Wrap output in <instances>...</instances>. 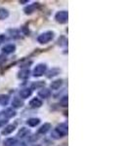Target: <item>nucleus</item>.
I'll return each mask as SVG.
<instances>
[{
    "instance_id": "f257e3e1",
    "label": "nucleus",
    "mask_w": 130,
    "mask_h": 146,
    "mask_svg": "<svg viewBox=\"0 0 130 146\" xmlns=\"http://www.w3.org/2000/svg\"><path fill=\"white\" fill-rule=\"evenodd\" d=\"M52 38H53V32H46V33L40 35L38 37V41L40 43L44 44V43H47L48 41H50Z\"/></svg>"
},
{
    "instance_id": "f03ea898",
    "label": "nucleus",
    "mask_w": 130,
    "mask_h": 146,
    "mask_svg": "<svg viewBox=\"0 0 130 146\" xmlns=\"http://www.w3.org/2000/svg\"><path fill=\"white\" fill-rule=\"evenodd\" d=\"M56 19L58 22L60 23H66L67 22V19H68V14L67 12L63 11V12H60L56 15Z\"/></svg>"
},
{
    "instance_id": "7ed1b4c3",
    "label": "nucleus",
    "mask_w": 130,
    "mask_h": 146,
    "mask_svg": "<svg viewBox=\"0 0 130 146\" xmlns=\"http://www.w3.org/2000/svg\"><path fill=\"white\" fill-rule=\"evenodd\" d=\"M45 69H46L45 65H43V64L37 65L36 68L34 69V75L35 76H41V75L45 72Z\"/></svg>"
},
{
    "instance_id": "20e7f679",
    "label": "nucleus",
    "mask_w": 130,
    "mask_h": 146,
    "mask_svg": "<svg viewBox=\"0 0 130 146\" xmlns=\"http://www.w3.org/2000/svg\"><path fill=\"white\" fill-rule=\"evenodd\" d=\"M30 105H31L32 107H39L40 105H41V101L39 100H37V98H34V100H32L30 101Z\"/></svg>"
},
{
    "instance_id": "39448f33",
    "label": "nucleus",
    "mask_w": 130,
    "mask_h": 146,
    "mask_svg": "<svg viewBox=\"0 0 130 146\" xmlns=\"http://www.w3.org/2000/svg\"><path fill=\"white\" fill-rule=\"evenodd\" d=\"M14 50H15V46L13 45H8L3 48V51L5 53H12V52H14Z\"/></svg>"
},
{
    "instance_id": "423d86ee",
    "label": "nucleus",
    "mask_w": 130,
    "mask_h": 146,
    "mask_svg": "<svg viewBox=\"0 0 130 146\" xmlns=\"http://www.w3.org/2000/svg\"><path fill=\"white\" fill-rule=\"evenodd\" d=\"M8 16V12H7L5 9H0V20L6 18Z\"/></svg>"
},
{
    "instance_id": "0eeeda50",
    "label": "nucleus",
    "mask_w": 130,
    "mask_h": 146,
    "mask_svg": "<svg viewBox=\"0 0 130 146\" xmlns=\"http://www.w3.org/2000/svg\"><path fill=\"white\" fill-rule=\"evenodd\" d=\"M62 85V81L61 80H58V81H55L53 84H51V87L52 88H54V89H57V88H59V87Z\"/></svg>"
},
{
    "instance_id": "6e6552de",
    "label": "nucleus",
    "mask_w": 130,
    "mask_h": 146,
    "mask_svg": "<svg viewBox=\"0 0 130 146\" xmlns=\"http://www.w3.org/2000/svg\"><path fill=\"white\" fill-rule=\"evenodd\" d=\"M30 93H31V92H30V91L25 90V91H22V92H21V93H20V95L22 96L23 98H27V96L30 95Z\"/></svg>"
},
{
    "instance_id": "1a4fd4ad",
    "label": "nucleus",
    "mask_w": 130,
    "mask_h": 146,
    "mask_svg": "<svg viewBox=\"0 0 130 146\" xmlns=\"http://www.w3.org/2000/svg\"><path fill=\"white\" fill-rule=\"evenodd\" d=\"M49 95H50V92H49L48 90H43L41 92H39V96H44V98H47V96H49Z\"/></svg>"
},
{
    "instance_id": "9d476101",
    "label": "nucleus",
    "mask_w": 130,
    "mask_h": 146,
    "mask_svg": "<svg viewBox=\"0 0 130 146\" xmlns=\"http://www.w3.org/2000/svg\"><path fill=\"white\" fill-rule=\"evenodd\" d=\"M38 123H39L38 119H31V120H29V121L27 122V124L30 125V126H35V125H37Z\"/></svg>"
},
{
    "instance_id": "9b49d317",
    "label": "nucleus",
    "mask_w": 130,
    "mask_h": 146,
    "mask_svg": "<svg viewBox=\"0 0 130 146\" xmlns=\"http://www.w3.org/2000/svg\"><path fill=\"white\" fill-rule=\"evenodd\" d=\"M48 128H50V125H49V124H46L45 126L41 127V129H39V133H46V131L49 129Z\"/></svg>"
},
{
    "instance_id": "f8f14e48",
    "label": "nucleus",
    "mask_w": 130,
    "mask_h": 146,
    "mask_svg": "<svg viewBox=\"0 0 130 146\" xmlns=\"http://www.w3.org/2000/svg\"><path fill=\"white\" fill-rule=\"evenodd\" d=\"M7 129H4V131H2V133H4V135H6V133H11L12 131H14V126H9Z\"/></svg>"
},
{
    "instance_id": "ddd939ff",
    "label": "nucleus",
    "mask_w": 130,
    "mask_h": 146,
    "mask_svg": "<svg viewBox=\"0 0 130 146\" xmlns=\"http://www.w3.org/2000/svg\"><path fill=\"white\" fill-rule=\"evenodd\" d=\"M14 105H15L16 107L22 106V101H21L20 100H18V98H16V100H14Z\"/></svg>"
},
{
    "instance_id": "4468645a",
    "label": "nucleus",
    "mask_w": 130,
    "mask_h": 146,
    "mask_svg": "<svg viewBox=\"0 0 130 146\" xmlns=\"http://www.w3.org/2000/svg\"><path fill=\"white\" fill-rule=\"evenodd\" d=\"M25 133H28V131H27V129H23L22 131H20V133H19V135H21L23 137V136H25Z\"/></svg>"
},
{
    "instance_id": "2eb2a0df",
    "label": "nucleus",
    "mask_w": 130,
    "mask_h": 146,
    "mask_svg": "<svg viewBox=\"0 0 130 146\" xmlns=\"http://www.w3.org/2000/svg\"><path fill=\"white\" fill-rule=\"evenodd\" d=\"M2 40H4V37L3 36H0V42H1Z\"/></svg>"
}]
</instances>
